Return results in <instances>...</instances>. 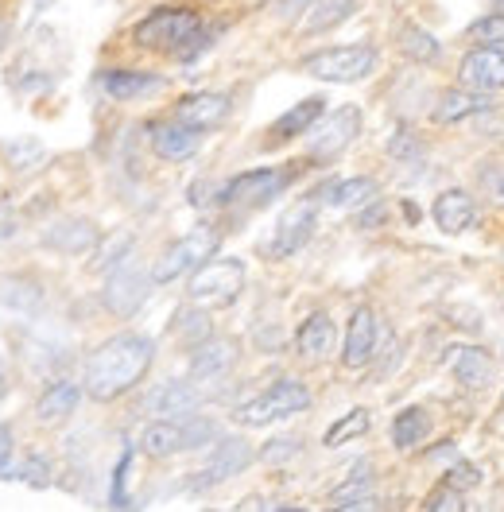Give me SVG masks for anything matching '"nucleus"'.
Listing matches in <instances>:
<instances>
[{
  "instance_id": "1",
  "label": "nucleus",
  "mask_w": 504,
  "mask_h": 512,
  "mask_svg": "<svg viewBox=\"0 0 504 512\" xmlns=\"http://www.w3.org/2000/svg\"><path fill=\"white\" fill-rule=\"evenodd\" d=\"M152 361H156V342L148 334L125 330V334L105 338L86 357V377H82V384H86V392L94 400L105 404V400H117V396L132 392L136 384L148 377Z\"/></svg>"
},
{
  "instance_id": "2",
  "label": "nucleus",
  "mask_w": 504,
  "mask_h": 512,
  "mask_svg": "<svg viewBox=\"0 0 504 512\" xmlns=\"http://www.w3.org/2000/svg\"><path fill=\"white\" fill-rule=\"evenodd\" d=\"M132 43L144 47V51L171 55V59H194V55L210 43V32H206V20H202L194 8L163 4V8H152V12L132 28Z\"/></svg>"
},
{
  "instance_id": "3",
  "label": "nucleus",
  "mask_w": 504,
  "mask_h": 512,
  "mask_svg": "<svg viewBox=\"0 0 504 512\" xmlns=\"http://www.w3.org/2000/svg\"><path fill=\"white\" fill-rule=\"evenodd\" d=\"M210 439H218V423L214 419H202L198 412L183 419H156L144 427L140 435V450L148 458H171V454H183V450L206 447Z\"/></svg>"
},
{
  "instance_id": "4",
  "label": "nucleus",
  "mask_w": 504,
  "mask_h": 512,
  "mask_svg": "<svg viewBox=\"0 0 504 512\" xmlns=\"http://www.w3.org/2000/svg\"><path fill=\"white\" fill-rule=\"evenodd\" d=\"M380 55L373 43H346V47H322V51H311L303 59V70L311 78H322V82H334V86H349V82H361L377 70Z\"/></svg>"
},
{
  "instance_id": "5",
  "label": "nucleus",
  "mask_w": 504,
  "mask_h": 512,
  "mask_svg": "<svg viewBox=\"0 0 504 512\" xmlns=\"http://www.w3.org/2000/svg\"><path fill=\"white\" fill-rule=\"evenodd\" d=\"M307 408H311V388L303 381L284 377V381H276L272 388H264L260 396L245 400L233 416H237V423H245V427H268V423L299 416V412H307Z\"/></svg>"
},
{
  "instance_id": "6",
  "label": "nucleus",
  "mask_w": 504,
  "mask_h": 512,
  "mask_svg": "<svg viewBox=\"0 0 504 512\" xmlns=\"http://www.w3.org/2000/svg\"><path fill=\"white\" fill-rule=\"evenodd\" d=\"M245 291V264L241 260H206L202 268H194V276H190V303H198V307H229V303H237V295Z\"/></svg>"
},
{
  "instance_id": "7",
  "label": "nucleus",
  "mask_w": 504,
  "mask_h": 512,
  "mask_svg": "<svg viewBox=\"0 0 504 512\" xmlns=\"http://www.w3.org/2000/svg\"><path fill=\"white\" fill-rule=\"evenodd\" d=\"M295 175H299V167H256V171H245V175H237V179H229L221 187V202L237 206V210H260L276 194H284L295 183Z\"/></svg>"
},
{
  "instance_id": "8",
  "label": "nucleus",
  "mask_w": 504,
  "mask_h": 512,
  "mask_svg": "<svg viewBox=\"0 0 504 512\" xmlns=\"http://www.w3.org/2000/svg\"><path fill=\"white\" fill-rule=\"evenodd\" d=\"M218 229L214 225H198V229H190L187 237H179L175 245H167L163 256L156 260V268H152V276H156V284H171V280H179V276H187L194 268H202L210 256L218 253Z\"/></svg>"
},
{
  "instance_id": "9",
  "label": "nucleus",
  "mask_w": 504,
  "mask_h": 512,
  "mask_svg": "<svg viewBox=\"0 0 504 512\" xmlns=\"http://www.w3.org/2000/svg\"><path fill=\"white\" fill-rule=\"evenodd\" d=\"M152 284H156V276L140 272L136 264H125V268H117V272L105 280V288H101V303H105L117 319H132V315L148 303Z\"/></svg>"
},
{
  "instance_id": "10",
  "label": "nucleus",
  "mask_w": 504,
  "mask_h": 512,
  "mask_svg": "<svg viewBox=\"0 0 504 512\" xmlns=\"http://www.w3.org/2000/svg\"><path fill=\"white\" fill-rule=\"evenodd\" d=\"M361 136V109L342 105L330 117L322 113V125L311 128V160H334Z\"/></svg>"
},
{
  "instance_id": "11",
  "label": "nucleus",
  "mask_w": 504,
  "mask_h": 512,
  "mask_svg": "<svg viewBox=\"0 0 504 512\" xmlns=\"http://www.w3.org/2000/svg\"><path fill=\"white\" fill-rule=\"evenodd\" d=\"M252 447L245 439H218L214 450H210V458H206V466L198 470V478L190 481V489H214L221 481L237 478V474H245L252 466Z\"/></svg>"
},
{
  "instance_id": "12",
  "label": "nucleus",
  "mask_w": 504,
  "mask_h": 512,
  "mask_svg": "<svg viewBox=\"0 0 504 512\" xmlns=\"http://www.w3.org/2000/svg\"><path fill=\"white\" fill-rule=\"evenodd\" d=\"M458 82L485 94L504 90V43H477L473 51H466L458 66Z\"/></svg>"
},
{
  "instance_id": "13",
  "label": "nucleus",
  "mask_w": 504,
  "mask_h": 512,
  "mask_svg": "<svg viewBox=\"0 0 504 512\" xmlns=\"http://www.w3.org/2000/svg\"><path fill=\"white\" fill-rule=\"evenodd\" d=\"M233 365H237V342H229V338H206V342H198L194 353H190V381L198 384V388L221 384L229 377Z\"/></svg>"
},
{
  "instance_id": "14",
  "label": "nucleus",
  "mask_w": 504,
  "mask_h": 512,
  "mask_svg": "<svg viewBox=\"0 0 504 512\" xmlns=\"http://www.w3.org/2000/svg\"><path fill=\"white\" fill-rule=\"evenodd\" d=\"M377 342H380V322L373 307H357L349 315L346 326V346H342V365L346 369H365L373 357H377Z\"/></svg>"
},
{
  "instance_id": "15",
  "label": "nucleus",
  "mask_w": 504,
  "mask_h": 512,
  "mask_svg": "<svg viewBox=\"0 0 504 512\" xmlns=\"http://www.w3.org/2000/svg\"><path fill=\"white\" fill-rule=\"evenodd\" d=\"M202 404V388L194 381H163L144 396V412L156 419H183L194 416Z\"/></svg>"
},
{
  "instance_id": "16",
  "label": "nucleus",
  "mask_w": 504,
  "mask_h": 512,
  "mask_svg": "<svg viewBox=\"0 0 504 512\" xmlns=\"http://www.w3.org/2000/svg\"><path fill=\"white\" fill-rule=\"evenodd\" d=\"M311 233H315V206L311 202H299V206H291L284 218L276 222V233L268 241V256L272 260H284V256L299 253L311 241Z\"/></svg>"
},
{
  "instance_id": "17",
  "label": "nucleus",
  "mask_w": 504,
  "mask_h": 512,
  "mask_svg": "<svg viewBox=\"0 0 504 512\" xmlns=\"http://www.w3.org/2000/svg\"><path fill=\"white\" fill-rule=\"evenodd\" d=\"M229 109H233V101L225 94H187L175 101L171 117L190 128H198V132H210V128H218L229 117Z\"/></svg>"
},
{
  "instance_id": "18",
  "label": "nucleus",
  "mask_w": 504,
  "mask_h": 512,
  "mask_svg": "<svg viewBox=\"0 0 504 512\" xmlns=\"http://www.w3.org/2000/svg\"><path fill=\"white\" fill-rule=\"evenodd\" d=\"M198 144H202V132L198 128L183 125V121H159L152 125V148H156L159 160L167 163H183L190 160L194 152H198Z\"/></svg>"
},
{
  "instance_id": "19",
  "label": "nucleus",
  "mask_w": 504,
  "mask_h": 512,
  "mask_svg": "<svg viewBox=\"0 0 504 512\" xmlns=\"http://www.w3.org/2000/svg\"><path fill=\"white\" fill-rule=\"evenodd\" d=\"M338 346V326L326 311H315L311 319L295 330V350L303 353L307 361H326Z\"/></svg>"
},
{
  "instance_id": "20",
  "label": "nucleus",
  "mask_w": 504,
  "mask_h": 512,
  "mask_svg": "<svg viewBox=\"0 0 504 512\" xmlns=\"http://www.w3.org/2000/svg\"><path fill=\"white\" fill-rule=\"evenodd\" d=\"M431 218L442 233H466L473 222H477V202H473L470 191H442L431 206Z\"/></svg>"
},
{
  "instance_id": "21",
  "label": "nucleus",
  "mask_w": 504,
  "mask_h": 512,
  "mask_svg": "<svg viewBox=\"0 0 504 512\" xmlns=\"http://www.w3.org/2000/svg\"><path fill=\"white\" fill-rule=\"evenodd\" d=\"M489 94L485 90H470V86H462V90H446V94L435 101V121L439 125H458V121H470L477 113H489Z\"/></svg>"
},
{
  "instance_id": "22",
  "label": "nucleus",
  "mask_w": 504,
  "mask_h": 512,
  "mask_svg": "<svg viewBox=\"0 0 504 512\" xmlns=\"http://www.w3.org/2000/svg\"><path fill=\"white\" fill-rule=\"evenodd\" d=\"M43 245L63 256L90 253L97 245V229H94V222H86V218H66V222H55L43 233Z\"/></svg>"
},
{
  "instance_id": "23",
  "label": "nucleus",
  "mask_w": 504,
  "mask_h": 512,
  "mask_svg": "<svg viewBox=\"0 0 504 512\" xmlns=\"http://www.w3.org/2000/svg\"><path fill=\"white\" fill-rule=\"evenodd\" d=\"M330 509H377L373 497V462H357L349 470V478L330 493Z\"/></svg>"
},
{
  "instance_id": "24",
  "label": "nucleus",
  "mask_w": 504,
  "mask_h": 512,
  "mask_svg": "<svg viewBox=\"0 0 504 512\" xmlns=\"http://www.w3.org/2000/svg\"><path fill=\"white\" fill-rule=\"evenodd\" d=\"M450 373H454V381L462 384V388H489L493 381V357L485 350H477V346H458V350L450 353Z\"/></svg>"
},
{
  "instance_id": "25",
  "label": "nucleus",
  "mask_w": 504,
  "mask_h": 512,
  "mask_svg": "<svg viewBox=\"0 0 504 512\" xmlns=\"http://www.w3.org/2000/svg\"><path fill=\"white\" fill-rule=\"evenodd\" d=\"M82 388L86 384L74 381H55L51 388H43V396L35 400V419L39 423H63V419L74 416L78 400H82Z\"/></svg>"
},
{
  "instance_id": "26",
  "label": "nucleus",
  "mask_w": 504,
  "mask_h": 512,
  "mask_svg": "<svg viewBox=\"0 0 504 512\" xmlns=\"http://www.w3.org/2000/svg\"><path fill=\"white\" fill-rule=\"evenodd\" d=\"M322 113H326V97H303V101L291 105L268 132H272L276 144H280V140H291V136H303V132H311V128L322 121Z\"/></svg>"
},
{
  "instance_id": "27",
  "label": "nucleus",
  "mask_w": 504,
  "mask_h": 512,
  "mask_svg": "<svg viewBox=\"0 0 504 512\" xmlns=\"http://www.w3.org/2000/svg\"><path fill=\"white\" fill-rule=\"evenodd\" d=\"M377 198V179L369 175H357V179H342V183H330L326 191H318V202L334 206V210H361Z\"/></svg>"
},
{
  "instance_id": "28",
  "label": "nucleus",
  "mask_w": 504,
  "mask_h": 512,
  "mask_svg": "<svg viewBox=\"0 0 504 512\" xmlns=\"http://www.w3.org/2000/svg\"><path fill=\"white\" fill-rule=\"evenodd\" d=\"M156 74H144V70H105L101 74V90L113 97V101H136V97L159 90Z\"/></svg>"
},
{
  "instance_id": "29",
  "label": "nucleus",
  "mask_w": 504,
  "mask_h": 512,
  "mask_svg": "<svg viewBox=\"0 0 504 512\" xmlns=\"http://www.w3.org/2000/svg\"><path fill=\"white\" fill-rule=\"evenodd\" d=\"M427 435H431V416H427V408H404L400 416L392 419V443L400 450L419 447Z\"/></svg>"
},
{
  "instance_id": "30",
  "label": "nucleus",
  "mask_w": 504,
  "mask_h": 512,
  "mask_svg": "<svg viewBox=\"0 0 504 512\" xmlns=\"http://www.w3.org/2000/svg\"><path fill=\"white\" fill-rule=\"evenodd\" d=\"M171 334L194 350L198 342H206L210 338V315H206V307H198V303H190L183 311H175V319H171Z\"/></svg>"
},
{
  "instance_id": "31",
  "label": "nucleus",
  "mask_w": 504,
  "mask_h": 512,
  "mask_svg": "<svg viewBox=\"0 0 504 512\" xmlns=\"http://www.w3.org/2000/svg\"><path fill=\"white\" fill-rule=\"evenodd\" d=\"M353 12H357V0H311L303 32H330L342 20H349Z\"/></svg>"
},
{
  "instance_id": "32",
  "label": "nucleus",
  "mask_w": 504,
  "mask_h": 512,
  "mask_svg": "<svg viewBox=\"0 0 504 512\" xmlns=\"http://www.w3.org/2000/svg\"><path fill=\"white\" fill-rule=\"evenodd\" d=\"M400 51L419 66L439 63V55H442L439 39L427 32V28H419V24H404V28H400Z\"/></svg>"
},
{
  "instance_id": "33",
  "label": "nucleus",
  "mask_w": 504,
  "mask_h": 512,
  "mask_svg": "<svg viewBox=\"0 0 504 512\" xmlns=\"http://www.w3.org/2000/svg\"><path fill=\"white\" fill-rule=\"evenodd\" d=\"M369 423H373V416H369L365 408H353V412H346L338 423L326 427L322 443H326V447H342V443H349V439H361V435L369 431Z\"/></svg>"
},
{
  "instance_id": "34",
  "label": "nucleus",
  "mask_w": 504,
  "mask_h": 512,
  "mask_svg": "<svg viewBox=\"0 0 504 512\" xmlns=\"http://www.w3.org/2000/svg\"><path fill=\"white\" fill-rule=\"evenodd\" d=\"M477 187L489 202L504 206V163H481L477 167Z\"/></svg>"
},
{
  "instance_id": "35",
  "label": "nucleus",
  "mask_w": 504,
  "mask_h": 512,
  "mask_svg": "<svg viewBox=\"0 0 504 512\" xmlns=\"http://www.w3.org/2000/svg\"><path fill=\"white\" fill-rule=\"evenodd\" d=\"M388 152H392V160H404V163H415L419 156H423V144L415 140V132H408V128H400L392 140H388Z\"/></svg>"
},
{
  "instance_id": "36",
  "label": "nucleus",
  "mask_w": 504,
  "mask_h": 512,
  "mask_svg": "<svg viewBox=\"0 0 504 512\" xmlns=\"http://www.w3.org/2000/svg\"><path fill=\"white\" fill-rule=\"evenodd\" d=\"M470 39L477 43H504V12L497 8L493 16H485V20H477L470 28Z\"/></svg>"
},
{
  "instance_id": "37",
  "label": "nucleus",
  "mask_w": 504,
  "mask_h": 512,
  "mask_svg": "<svg viewBox=\"0 0 504 512\" xmlns=\"http://www.w3.org/2000/svg\"><path fill=\"white\" fill-rule=\"evenodd\" d=\"M128 462H132V450L121 454V462H117V470H113V489H109V505H113V509H128V493H125Z\"/></svg>"
},
{
  "instance_id": "38",
  "label": "nucleus",
  "mask_w": 504,
  "mask_h": 512,
  "mask_svg": "<svg viewBox=\"0 0 504 512\" xmlns=\"http://www.w3.org/2000/svg\"><path fill=\"white\" fill-rule=\"evenodd\" d=\"M423 509H431V512H450V509L462 512L466 505H462V493H458L454 485H446V481H442V489H435V493L427 497V505H423Z\"/></svg>"
},
{
  "instance_id": "39",
  "label": "nucleus",
  "mask_w": 504,
  "mask_h": 512,
  "mask_svg": "<svg viewBox=\"0 0 504 512\" xmlns=\"http://www.w3.org/2000/svg\"><path fill=\"white\" fill-rule=\"evenodd\" d=\"M20 478L28 481V485H35V489L51 485V462H47V458H39V454H32V458L24 462V470H20Z\"/></svg>"
},
{
  "instance_id": "40",
  "label": "nucleus",
  "mask_w": 504,
  "mask_h": 512,
  "mask_svg": "<svg viewBox=\"0 0 504 512\" xmlns=\"http://www.w3.org/2000/svg\"><path fill=\"white\" fill-rule=\"evenodd\" d=\"M299 450H303V447H299V439H272L268 447L260 450V458L276 466V462H287V458H295Z\"/></svg>"
},
{
  "instance_id": "41",
  "label": "nucleus",
  "mask_w": 504,
  "mask_h": 512,
  "mask_svg": "<svg viewBox=\"0 0 504 512\" xmlns=\"http://www.w3.org/2000/svg\"><path fill=\"white\" fill-rule=\"evenodd\" d=\"M477 470H473V466H466V462H462V466H450V470H446V485H454V489H470V485H477Z\"/></svg>"
},
{
  "instance_id": "42",
  "label": "nucleus",
  "mask_w": 504,
  "mask_h": 512,
  "mask_svg": "<svg viewBox=\"0 0 504 512\" xmlns=\"http://www.w3.org/2000/svg\"><path fill=\"white\" fill-rule=\"evenodd\" d=\"M12 233H16V214H12L8 202H0V245H4Z\"/></svg>"
},
{
  "instance_id": "43",
  "label": "nucleus",
  "mask_w": 504,
  "mask_h": 512,
  "mask_svg": "<svg viewBox=\"0 0 504 512\" xmlns=\"http://www.w3.org/2000/svg\"><path fill=\"white\" fill-rule=\"evenodd\" d=\"M8 458H12V431L0 423V466H8Z\"/></svg>"
},
{
  "instance_id": "44",
  "label": "nucleus",
  "mask_w": 504,
  "mask_h": 512,
  "mask_svg": "<svg viewBox=\"0 0 504 512\" xmlns=\"http://www.w3.org/2000/svg\"><path fill=\"white\" fill-rule=\"evenodd\" d=\"M4 392H8V369H4V361H0V400H4Z\"/></svg>"
},
{
  "instance_id": "45",
  "label": "nucleus",
  "mask_w": 504,
  "mask_h": 512,
  "mask_svg": "<svg viewBox=\"0 0 504 512\" xmlns=\"http://www.w3.org/2000/svg\"><path fill=\"white\" fill-rule=\"evenodd\" d=\"M4 35H8V28H4V24H0V47H4Z\"/></svg>"
},
{
  "instance_id": "46",
  "label": "nucleus",
  "mask_w": 504,
  "mask_h": 512,
  "mask_svg": "<svg viewBox=\"0 0 504 512\" xmlns=\"http://www.w3.org/2000/svg\"><path fill=\"white\" fill-rule=\"evenodd\" d=\"M497 8H501V12H504V0H497Z\"/></svg>"
}]
</instances>
